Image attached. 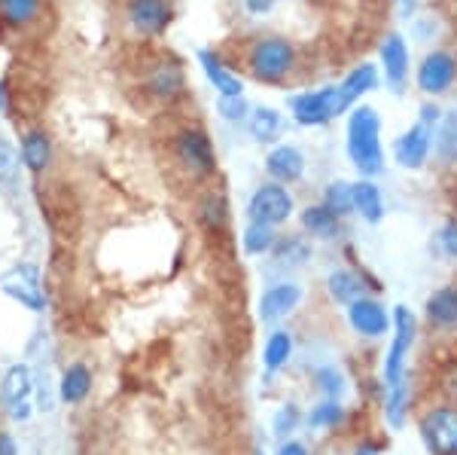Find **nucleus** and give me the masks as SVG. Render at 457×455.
Masks as SVG:
<instances>
[{
    "mask_svg": "<svg viewBox=\"0 0 457 455\" xmlns=\"http://www.w3.org/2000/svg\"><path fill=\"white\" fill-rule=\"evenodd\" d=\"M348 156L363 178L385 172V150H381V120L370 105H357L348 120Z\"/></svg>",
    "mask_w": 457,
    "mask_h": 455,
    "instance_id": "obj_1",
    "label": "nucleus"
},
{
    "mask_svg": "<svg viewBox=\"0 0 457 455\" xmlns=\"http://www.w3.org/2000/svg\"><path fill=\"white\" fill-rule=\"evenodd\" d=\"M439 120H442L439 107L424 105L421 114H418V120H415V126H409V131H403L400 141L394 144L396 163H400L403 168H409V172H418L433 150V135H436Z\"/></svg>",
    "mask_w": 457,
    "mask_h": 455,
    "instance_id": "obj_2",
    "label": "nucleus"
},
{
    "mask_svg": "<svg viewBox=\"0 0 457 455\" xmlns=\"http://www.w3.org/2000/svg\"><path fill=\"white\" fill-rule=\"evenodd\" d=\"M247 64L256 80H262V83H278V80H284L287 73L293 71V64H296V49L287 40H281V37H262V40H256L253 49H250Z\"/></svg>",
    "mask_w": 457,
    "mask_h": 455,
    "instance_id": "obj_3",
    "label": "nucleus"
},
{
    "mask_svg": "<svg viewBox=\"0 0 457 455\" xmlns=\"http://www.w3.org/2000/svg\"><path fill=\"white\" fill-rule=\"evenodd\" d=\"M290 114L299 126H327L333 116L345 114L342 98H338V86H323V89L293 95Z\"/></svg>",
    "mask_w": 457,
    "mask_h": 455,
    "instance_id": "obj_4",
    "label": "nucleus"
},
{
    "mask_svg": "<svg viewBox=\"0 0 457 455\" xmlns=\"http://www.w3.org/2000/svg\"><path fill=\"white\" fill-rule=\"evenodd\" d=\"M0 291L10 299L25 306L28 312H43L46 309V293H43L40 269L34 263H16L0 275Z\"/></svg>",
    "mask_w": 457,
    "mask_h": 455,
    "instance_id": "obj_5",
    "label": "nucleus"
},
{
    "mask_svg": "<svg viewBox=\"0 0 457 455\" xmlns=\"http://www.w3.org/2000/svg\"><path fill=\"white\" fill-rule=\"evenodd\" d=\"M293 215V196L284 183L271 181V183H262L256 187V193L250 196V205H247V217L250 220H262L269 226H281L287 223Z\"/></svg>",
    "mask_w": 457,
    "mask_h": 455,
    "instance_id": "obj_6",
    "label": "nucleus"
},
{
    "mask_svg": "<svg viewBox=\"0 0 457 455\" xmlns=\"http://www.w3.org/2000/svg\"><path fill=\"white\" fill-rule=\"evenodd\" d=\"M394 342H390V351L385 358V383L387 388L403 385L405 376V358H409L411 340H415V315H411L405 306H396L394 309Z\"/></svg>",
    "mask_w": 457,
    "mask_h": 455,
    "instance_id": "obj_7",
    "label": "nucleus"
},
{
    "mask_svg": "<svg viewBox=\"0 0 457 455\" xmlns=\"http://www.w3.org/2000/svg\"><path fill=\"white\" fill-rule=\"evenodd\" d=\"M421 440L433 455H457V409H430L421 419Z\"/></svg>",
    "mask_w": 457,
    "mask_h": 455,
    "instance_id": "obj_8",
    "label": "nucleus"
},
{
    "mask_svg": "<svg viewBox=\"0 0 457 455\" xmlns=\"http://www.w3.org/2000/svg\"><path fill=\"white\" fill-rule=\"evenodd\" d=\"M31 392H34V379L31 370L25 364H12L4 373V383H0V400L10 409V416L16 422L31 419Z\"/></svg>",
    "mask_w": 457,
    "mask_h": 455,
    "instance_id": "obj_9",
    "label": "nucleus"
},
{
    "mask_svg": "<svg viewBox=\"0 0 457 455\" xmlns=\"http://www.w3.org/2000/svg\"><path fill=\"white\" fill-rule=\"evenodd\" d=\"M174 150H177V156H180V163L195 174H211L213 165H217L213 147L202 129H183L174 141Z\"/></svg>",
    "mask_w": 457,
    "mask_h": 455,
    "instance_id": "obj_10",
    "label": "nucleus"
},
{
    "mask_svg": "<svg viewBox=\"0 0 457 455\" xmlns=\"http://www.w3.org/2000/svg\"><path fill=\"white\" fill-rule=\"evenodd\" d=\"M457 77V62L448 53H427L421 68H418V89L424 95H442L445 89H452Z\"/></svg>",
    "mask_w": 457,
    "mask_h": 455,
    "instance_id": "obj_11",
    "label": "nucleus"
},
{
    "mask_svg": "<svg viewBox=\"0 0 457 455\" xmlns=\"http://www.w3.org/2000/svg\"><path fill=\"white\" fill-rule=\"evenodd\" d=\"M381 64H385V83L390 92L403 95L409 83V46L403 34H387L381 43Z\"/></svg>",
    "mask_w": 457,
    "mask_h": 455,
    "instance_id": "obj_12",
    "label": "nucleus"
},
{
    "mask_svg": "<svg viewBox=\"0 0 457 455\" xmlns=\"http://www.w3.org/2000/svg\"><path fill=\"white\" fill-rule=\"evenodd\" d=\"M348 321L360 336H370V340L385 336L387 327H390V315L385 312V306L375 303V299H370V297L353 299L351 309H348Z\"/></svg>",
    "mask_w": 457,
    "mask_h": 455,
    "instance_id": "obj_13",
    "label": "nucleus"
},
{
    "mask_svg": "<svg viewBox=\"0 0 457 455\" xmlns=\"http://www.w3.org/2000/svg\"><path fill=\"white\" fill-rule=\"evenodd\" d=\"M265 172H269L271 181L278 183H296L302 181V174H305V156H302L299 147L293 144H278L269 150V156H265Z\"/></svg>",
    "mask_w": 457,
    "mask_h": 455,
    "instance_id": "obj_14",
    "label": "nucleus"
},
{
    "mask_svg": "<svg viewBox=\"0 0 457 455\" xmlns=\"http://www.w3.org/2000/svg\"><path fill=\"white\" fill-rule=\"evenodd\" d=\"M171 4L168 0H131L129 21L141 34H162L171 21Z\"/></svg>",
    "mask_w": 457,
    "mask_h": 455,
    "instance_id": "obj_15",
    "label": "nucleus"
},
{
    "mask_svg": "<svg viewBox=\"0 0 457 455\" xmlns=\"http://www.w3.org/2000/svg\"><path fill=\"white\" fill-rule=\"evenodd\" d=\"M302 303V288L299 284L281 282L275 288H269L260 299V318L265 324H275V321L287 318L290 312H296V306Z\"/></svg>",
    "mask_w": 457,
    "mask_h": 455,
    "instance_id": "obj_16",
    "label": "nucleus"
},
{
    "mask_svg": "<svg viewBox=\"0 0 457 455\" xmlns=\"http://www.w3.org/2000/svg\"><path fill=\"white\" fill-rule=\"evenodd\" d=\"M198 64H202V71H204V77H208V83L220 95H245V83H241V77H238V73L228 71L226 64L211 53V49H202V53H198Z\"/></svg>",
    "mask_w": 457,
    "mask_h": 455,
    "instance_id": "obj_17",
    "label": "nucleus"
},
{
    "mask_svg": "<svg viewBox=\"0 0 457 455\" xmlns=\"http://www.w3.org/2000/svg\"><path fill=\"white\" fill-rule=\"evenodd\" d=\"M247 129H250V138L256 144H275L284 131V116L281 110L275 107H250V116H247Z\"/></svg>",
    "mask_w": 457,
    "mask_h": 455,
    "instance_id": "obj_18",
    "label": "nucleus"
},
{
    "mask_svg": "<svg viewBox=\"0 0 457 455\" xmlns=\"http://www.w3.org/2000/svg\"><path fill=\"white\" fill-rule=\"evenodd\" d=\"M375 86H378V71H375V64H360V68H353L348 77H345V83L338 86L342 107L345 110L353 107L363 95H370Z\"/></svg>",
    "mask_w": 457,
    "mask_h": 455,
    "instance_id": "obj_19",
    "label": "nucleus"
},
{
    "mask_svg": "<svg viewBox=\"0 0 457 455\" xmlns=\"http://www.w3.org/2000/svg\"><path fill=\"white\" fill-rule=\"evenodd\" d=\"M19 156L25 163L28 172H43L53 163V141L43 129H34L21 138V147H19Z\"/></svg>",
    "mask_w": 457,
    "mask_h": 455,
    "instance_id": "obj_20",
    "label": "nucleus"
},
{
    "mask_svg": "<svg viewBox=\"0 0 457 455\" xmlns=\"http://www.w3.org/2000/svg\"><path fill=\"white\" fill-rule=\"evenodd\" d=\"M92 392V370L86 364H71L62 373V383H58V398L62 403H83Z\"/></svg>",
    "mask_w": 457,
    "mask_h": 455,
    "instance_id": "obj_21",
    "label": "nucleus"
},
{
    "mask_svg": "<svg viewBox=\"0 0 457 455\" xmlns=\"http://www.w3.org/2000/svg\"><path fill=\"white\" fill-rule=\"evenodd\" d=\"M353 211L366 220V223H378L385 217V199L381 190L372 181H357L353 183Z\"/></svg>",
    "mask_w": 457,
    "mask_h": 455,
    "instance_id": "obj_22",
    "label": "nucleus"
},
{
    "mask_svg": "<svg viewBox=\"0 0 457 455\" xmlns=\"http://www.w3.org/2000/svg\"><path fill=\"white\" fill-rule=\"evenodd\" d=\"M427 318L436 327L457 324V288H442L427 299Z\"/></svg>",
    "mask_w": 457,
    "mask_h": 455,
    "instance_id": "obj_23",
    "label": "nucleus"
},
{
    "mask_svg": "<svg viewBox=\"0 0 457 455\" xmlns=\"http://www.w3.org/2000/svg\"><path fill=\"white\" fill-rule=\"evenodd\" d=\"M302 226H305V232H312L314 239H333L338 232V215L329 211L323 202L308 205V208L302 211Z\"/></svg>",
    "mask_w": 457,
    "mask_h": 455,
    "instance_id": "obj_24",
    "label": "nucleus"
},
{
    "mask_svg": "<svg viewBox=\"0 0 457 455\" xmlns=\"http://www.w3.org/2000/svg\"><path fill=\"white\" fill-rule=\"evenodd\" d=\"M290 355H293V336L287 333V330H275L262 346L265 373H278L287 361H290Z\"/></svg>",
    "mask_w": 457,
    "mask_h": 455,
    "instance_id": "obj_25",
    "label": "nucleus"
},
{
    "mask_svg": "<svg viewBox=\"0 0 457 455\" xmlns=\"http://www.w3.org/2000/svg\"><path fill=\"white\" fill-rule=\"evenodd\" d=\"M150 89H153V95H159V98H171V95L183 89V71L177 68L174 62L156 64L150 73Z\"/></svg>",
    "mask_w": 457,
    "mask_h": 455,
    "instance_id": "obj_26",
    "label": "nucleus"
},
{
    "mask_svg": "<svg viewBox=\"0 0 457 455\" xmlns=\"http://www.w3.org/2000/svg\"><path fill=\"white\" fill-rule=\"evenodd\" d=\"M327 288H329V297L336 299V303L342 306H351L353 299L363 297V284H360V278L348 273V269H338L327 278Z\"/></svg>",
    "mask_w": 457,
    "mask_h": 455,
    "instance_id": "obj_27",
    "label": "nucleus"
},
{
    "mask_svg": "<svg viewBox=\"0 0 457 455\" xmlns=\"http://www.w3.org/2000/svg\"><path fill=\"white\" fill-rule=\"evenodd\" d=\"M245 254L247 257H256V254H265L275 248V226L262 223V220H250L247 230H245Z\"/></svg>",
    "mask_w": 457,
    "mask_h": 455,
    "instance_id": "obj_28",
    "label": "nucleus"
},
{
    "mask_svg": "<svg viewBox=\"0 0 457 455\" xmlns=\"http://www.w3.org/2000/svg\"><path fill=\"white\" fill-rule=\"evenodd\" d=\"M40 6H43V0H0V19L12 28L28 25L31 19H37Z\"/></svg>",
    "mask_w": 457,
    "mask_h": 455,
    "instance_id": "obj_29",
    "label": "nucleus"
},
{
    "mask_svg": "<svg viewBox=\"0 0 457 455\" xmlns=\"http://www.w3.org/2000/svg\"><path fill=\"white\" fill-rule=\"evenodd\" d=\"M323 205H327L329 211H336L338 217L351 215L353 211V183H348V181L327 183V190H323Z\"/></svg>",
    "mask_w": 457,
    "mask_h": 455,
    "instance_id": "obj_30",
    "label": "nucleus"
},
{
    "mask_svg": "<svg viewBox=\"0 0 457 455\" xmlns=\"http://www.w3.org/2000/svg\"><path fill=\"white\" fill-rule=\"evenodd\" d=\"M217 114L223 116L226 122H247L250 105H247L245 95H220V98H217Z\"/></svg>",
    "mask_w": 457,
    "mask_h": 455,
    "instance_id": "obj_31",
    "label": "nucleus"
},
{
    "mask_svg": "<svg viewBox=\"0 0 457 455\" xmlns=\"http://www.w3.org/2000/svg\"><path fill=\"white\" fill-rule=\"evenodd\" d=\"M312 251H308V245H302L299 239H284L275 245V263H287V266H299V263H305Z\"/></svg>",
    "mask_w": 457,
    "mask_h": 455,
    "instance_id": "obj_32",
    "label": "nucleus"
},
{
    "mask_svg": "<svg viewBox=\"0 0 457 455\" xmlns=\"http://www.w3.org/2000/svg\"><path fill=\"white\" fill-rule=\"evenodd\" d=\"M342 422V407L336 400H323L308 413V428H329V425Z\"/></svg>",
    "mask_w": 457,
    "mask_h": 455,
    "instance_id": "obj_33",
    "label": "nucleus"
},
{
    "mask_svg": "<svg viewBox=\"0 0 457 455\" xmlns=\"http://www.w3.org/2000/svg\"><path fill=\"white\" fill-rule=\"evenodd\" d=\"M439 156L442 159H454L457 156V114H448L439 122Z\"/></svg>",
    "mask_w": 457,
    "mask_h": 455,
    "instance_id": "obj_34",
    "label": "nucleus"
},
{
    "mask_svg": "<svg viewBox=\"0 0 457 455\" xmlns=\"http://www.w3.org/2000/svg\"><path fill=\"white\" fill-rule=\"evenodd\" d=\"M202 220H204V226H223V220H226V202H223V196L211 193L208 199H204V205H202Z\"/></svg>",
    "mask_w": 457,
    "mask_h": 455,
    "instance_id": "obj_35",
    "label": "nucleus"
},
{
    "mask_svg": "<svg viewBox=\"0 0 457 455\" xmlns=\"http://www.w3.org/2000/svg\"><path fill=\"white\" fill-rule=\"evenodd\" d=\"M296 425H299L296 403H284V407L278 409V416H275V434L278 437H290L293 431H296Z\"/></svg>",
    "mask_w": 457,
    "mask_h": 455,
    "instance_id": "obj_36",
    "label": "nucleus"
},
{
    "mask_svg": "<svg viewBox=\"0 0 457 455\" xmlns=\"http://www.w3.org/2000/svg\"><path fill=\"white\" fill-rule=\"evenodd\" d=\"M16 172H19V156H16V150H12L10 144L0 138V183H6V181H12L16 178Z\"/></svg>",
    "mask_w": 457,
    "mask_h": 455,
    "instance_id": "obj_37",
    "label": "nucleus"
},
{
    "mask_svg": "<svg viewBox=\"0 0 457 455\" xmlns=\"http://www.w3.org/2000/svg\"><path fill=\"white\" fill-rule=\"evenodd\" d=\"M403 409H405V385H394L387 394V419L394 428L403 425Z\"/></svg>",
    "mask_w": 457,
    "mask_h": 455,
    "instance_id": "obj_38",
    "label": "nucleus"
},
{
    "mask_svg": "<svg viewBox=\"0 0 457 455\" xmlns=\"http://www.w3.org/2000/svg\"><path fill=\"white\" fill-rule=\"evenodd\" d=\"M317 383H320V392L329 394V398L342 394V388H345L342 373H336L333 367H320V370H317Z\"/></svg>",
    "mask_w": 457,
    "mask_h": 455,
    "instance_id": "obj_39",
    "label": "nucleus"
},
{
    "mask_svg": "<svg viewBox=\"0 0 457 455\" xmlns=\"http://www.w3.org/2000/svg\"><path fill=\"white\" fill-rule=\"evenodd\" d=\"M241 4H245V10L250 16H269V13L275 10L278 0H241Z\"/></svg>",
    "mask_w": 457,
    "mask_h": 455,
    "instance_id": "obj_40",
    "label": "nucleus"
},
{
    "mask_svg": "<svg viewBox=\"0 0 457 455\" xmlns=\"http://www.w3.org/2000/svg\"><path fill=\"white\" fill-rule=\"evenodd\" d=\"M442 248H445V254L457 257V220H452V223L442 230Z\"/></svg>",
    "mask_w": 457,
    "mask_h": 455,
    "instance_id": "obj_41",
    "label": "nucleus"
},
{
    "mask_svg": "<svg viewBox=\"0 0 457 455\" xmlns=\"http://www.w3.org/2000/svg\"><path fill=\"white\" fill-rule=\"evenodd\" d=\"M0 455H19L16 450V440H12L6 431H0Z\"/></svg>",
    "mask_w": 457,
    "mask_h": 455,
    "instance_id": "obj_42",
    "label": "nucleus"
},
{
    "mask_svg": "<svg viewBox=\"0 0 457 455\" xmlns=\"http://www.w3.org/2000/svg\"><path fill=\"white\" fill-rule=\"evenodd\" d=\"M278 455H308V450L302 443H296V440H287V443H281Z\"/></svg>",
    "mask_w": 457,
    "mask_h": 455,
    "instance_id": "obj_43",
    "label": "nucleus"
},
{
    "mask_svg": "<svg viewBox=\"0 0 457 455\" xmlns=\"http://www.w3.org/2000/svg\"><path fill=\"white\" fill-rule=\"evenodd\" d=\"M396 6H400V19H411L418 10V0H396Z\"/></svg>",
    "mask_w": 457,
    "mask_h": 455,
    "instance_id": "obj_44",
    "label": "nucleus"
},
{
    "mask_svg": "<svg viewBox=\"0 0 457 455\" xmlns=\"http://www.w3.org/2000/svg\"><path fill=\"white\" fill-rule=\"evenodd\" d=\"M6 110V89H4V80H0V114Z\"/></svg>",
    "mask_w": 457,
    "mask_h": 455,
    "instance_id": "obj_45",
    "label": "nucleus"
},
{
    "mask_svg": "<svg viewBox=\"0 0 457 455\" xmlns=\"http://www.w3.org/2000/svg\"><path fill=\"white\" fill-rule=\"evenodd\" d=\"M353 455H378V452H372V450H370V446H360V450H357V452H353Z\"/></svg>",
    "mask_w": 457,
    "mask_h": 455,
    "instance_id": "obj_46",
    "label": "nucleus"
},
{
    "mask_svg": "<svg viewBox=\"0 0 457 455\" xmlns=\"http://www.w3.org/2000/svg\"><path fill=\"white\" fill-rule=\"evenodd\" d=\"M256 455H262V452H256Z\"/></svg>",
    "mask_w": 457,
    "mask_h": 455,
    "instance_id": "obj_47",
    "label": "nucleus"
}]
</instances>
